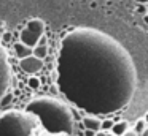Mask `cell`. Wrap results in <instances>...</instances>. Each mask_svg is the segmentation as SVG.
<instances>
[{"label":"cell","instance_id":"cell-1","mask_svg":"<svg viewBox=\"0 0 148 136\" xmlns=\"http://www.w3.org/2000/svg\"><path fill=\"white\" fill-rule=\"evenodd\" d=\"M58 85L88 114H112L134 97L135 70L129 52L108 35L78 28L62 41Z\"/></svg>","mask_w":148,"mask_h":136},{"label":"cell","instance_id":"cell-2","mask_svg":"<svg viewBox=\"0 0 148 136\" xmlns=\"http://www.w3.org/2000/svg\"><path fill=\"white\" fill-rule=\"evenodd\" d=\"M26 112L37 117L40 128L49 136H70L75 131L77 119L67 103L53 97H35L26 104Z\"/></svg>","mask_w":148,"mask_h":136},{"label":"cell","instance_id":"cell-3","mask_svg":"<svg viewBox=\"0 0 148 136\" xmlns=\"http://www.w3.org/2000/svg\"><path fill=\"white\" fill-rule=\"evenodd\" d=\"M40 123L35 116L21 109H8L0 114V136H37Z\"/></svg>","mask_w":148,"mask_h":136},{"label":"cell","instance_id":"cell-4","mask_svg":"<svg viewBox=\"0 0 148 136\" xmlns=\"http://www.w3.org/2000/svg\"><path fill=\"white\" fill-rule=\"evenodd\" d=\"M43 37H45V22L42 19L35 18L27 21L26 25L23 27V30L19 32V43L34 49Z\"/></svg>","mask_w":148,"mask_h":136},{"label":"cell","instance_id":"cell-5","mask_svg":"<svg viewBox=\"0 0 148 136\" xmlns=\"http://www.w3.org/2000/svg\"><path fill=\"white\" fill-rule=\"evenodd\" d=\"M11 70H10V63H8V57L7 52L2 46H0V100L7 93V90L10 89L11 84Z\"/></svg>","mask_w":148,"mask_h":136},{"label":"cell","instance_id":"cell-6","mask_svg":"<svg viewBox=\"0 0 148 136\" xmlns=\"http://www.w3.org/2000/svg\"><path fill=\"white\" fill-rule=\"evenodd\" d=\"M43 66H45V62L37 59V57H34V55H29V57H26V59L19 60L21 71L29 74V76H35L37 73H40L43 70Z\"/></svg>","mask_w":148,"mask_h":136},{"label":"cell","instance_id":"cell-7","mask_svg":"<svg viewBox=\"0 0 148 136\" xmlns=\"http://www.w3.org/2000/svg\"><path fill=\"white\" fill-rule=\"evenodd\" d=\"M81 123H83L84 130H89V131L99 133L102 130V119L99 116H92V114H86L81 119Z\"/></svg>","mask_w":148,"mask_h":136},{"label":"cell","instance_id":"cell-8","mask_svg":"<svg viewBox=\"0 0 148 136\" xmlns=\"http://www.w3.org/2000/svg\"><path fill=\"white\" fill-rule=\"evenodd\" d=\"M13 49H14V55H16L19 60H23V59H26V57L32 55V49L27 47V46H24V44L19 43V41L13 43Z\"/></svg>","mask_w":148,"mask_h":136},{"label":"cell","instance_id":"cell-9","mask_svg":"<svg viewBox=\"0 0 148 136\" xmlns=\"http://www.w3.org/2000/svg\"><path fill=\"white\" fill-rule=\"evenodd\" d=\"M129 130H131V125H129L126 120H118V122L113 123L110 133H112L113 136H123L126 131H129Z\"/></svg>","mask_w":148,"mask_h":136},{"label":"cell","instance_id":"cell-10","mask_svg":"<svg viewBox=\"0 0 148 136\" xmlns=\"http://www.w3.org/2000/svg\"><path fill=\"white\" fill-rule=\"evenodd\" d=\"M32 55L37 57V59H40V60H43L46 55H48V44L45 43V40H43V38L38 41V44H37V46L32 49Z\"/></svg>","mask_w":148,"mask_h":136},{"label":"cell","instance_id":"cell-11","mask_svg":"<svg viewBox=\"0 0 148 136\" xmlns=\"http://www.w3.org/2000/svg\"><path fill=\"white\" fill-rule=\"evenodd\" d=\"M147 128H148V125L145 123V120H143V119H138L137 122L134 123V128H132V130H134V131L137 133L138 136H142V133H143Z\"/></svg>","mask_w":148,"mask_h":136},{"label":"cell","instance_id":"cell-12","mask_svg":"<svg viewBox=\"0 0 148 136\" xmlns=\"http://www.w3.org/2000/svg\"><path fill=\"white\" fill-rule=\"evenodd\" d=\"M27 85L30 89H34V90H37V89H40V79L35 78V76H30L29 81H27Z\"/></svg>","mask_w":148,"mask_h":136},{"label":"cell","instance_id":"cell-13","mask_svg":"<svg viewBox=\"0 0 148 136\" xmlns=\"http://www.w3.org/2000/svg\"><path fill=\"white\" fill-rule=\"evenodd\" d=\"M113 123H115L113 119H103L102 120V130H100V131H110L112 127H113Z\"/></svg>","mask_w":148,"mask_h":136},{"label":"cell","instance_id":"cell-14","mask_svg":"<svg viewBox=\"0 0 148 136\" xmlns=\"http://www.w3.org/2000/svg\"><path fill=\"white\" fill-rule=\"evenodd\" d=\"M137 11L142 13V14L145 16V14H147V5H138V6H137Z\"/></svg>","mask_w":148,"mask_h":136},{"label":"cell","instance_id":"cell-15","mask_svg":"<svg viewBox=\"0 0 148 136\" xmlns=\"http://www.w3.org/2000/svg\"><path fill=\"white\" fill-rule=\"evenodd\" d=\"M123 136H138V135H137V133H135L134 130L131 128V130H129V131H126V133H124V135H123Z\"/></svg>","mask_w":148,"mask_h":136},{"label":"cell","instance_id":"cell-16","mask_svg":"<svg viewBox=\"0 0 148 136\" xmlns=\"http://www.w3.org/2000/svg\"><path fill=\"white\" fill-rule=\"evenodd\" d=\"M96 136H113L110 131H99V133H96Z\"/></svg>","mask_w":148,"mask_h":136},{"label":"cell","instance_id":"cell-17","mask_svg":"<svg viewBox=\"0 0 148 136\" xmlns=\"http://www.w3.org/2000/svg\"><path fill=\"white\" fill-rule=\"evenodd\" d=\"M134 2L138 5H148V0H134Z\"/></svg>","mask_w":148,"mask_h":136},{"label":"cell","instance_id":"cell-18","mask_svg":"<svg viewBox=\"0 0 148 136\" xmlns=\"http://www.w3.org/2000/svg\"><path fill=\"white\" fill-rule=\"evenodd\" d=\"M84 136H96V133L89 131V130H84Z\"/></svg>","mask_w":148,"mask_h":136},{"label":"cell","instance_id":"cell-19","mask_svg":"<svg viewBox=\"0 0 148 136\" xmlns=\"http://www.w3.org/2000/svg\"><path fill=\"white\" fill-rule=\"evenodd\" d=\"M142 18H143V22H145V24H147V25H148V14H145V16H142Z\"/></svg>","mask_w":148,"mask_h":136},{"label":"cell","instance_id":"cell-20","mask_svg":"<svg viewBox=\"0 0 148 136\" xmlns=\"http://www.w3.org/2000/svg\"><path fill=\"white\" fill-rule=\"evenodd\" d=\"M142 119H143V120H145V123H147V125H148V112H147V114H145V116H143V117H142Z\"/></svg>","mask_w":148,"mask_h":136},{"label":"cell","instance_id":"cell-21","mask_svg":"<svg viewBox=\"0 0 148 136\" xmlns=\"http://www.w3.org/2000/svg\"><path fill=\"white\" fill-rule=\"evenodd\" d=\"M142 136H148V128H147V130H145V131H143V133H142Z\"/></svg>","mask_w":148,"mask_h":136},{"label":"cell","instance_id":"cell-22","mask_svg":"<svg viewBox=\"0 0 148 136\" xmlns=\"http://www.w3.org/2000/svg\"><path fill=\"white\" fill-rule=\"evenodd\" d=\"M37 136H49V135H37Z\"/></svg>","mask_w":148,"mask_h":136},{"label":"cell","instance_id":"cell-23","mask_svg":"<svg viewBox=\"0 0 148 136\" xmlns=\"http://www.w3.org/2000/svg\"><path fill=\"white\" fill-rule=\"evenodd\" d=\"M147 14H148V5H147Z\"/></svg>","mask_w":148,"mask_h":136}]
</instances>
